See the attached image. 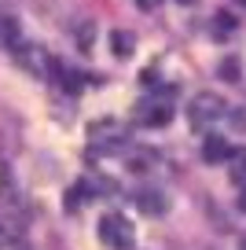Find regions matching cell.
I'll return each instance as SVG.
<instances>
[{
  "instance_id": "cell-1",
  "label": "cell",
  "mask_w": 246,
  "mask_h": 250,
  "mask_svg": "<svg viewBox=\"0 0 246 250\" xmlns=\"http://www.w3.org/2000/svg\"><path fill=\"white\" fill-rule=\"evenodd\" d=\"M187 118H191L195 129H213V125H221L224 118H228V103H224V96L217 92H199L191 103H187Z\"/></svg>"
},
{
  "instance_id": "cell-8",
  "label": "cell",
  "mask_w": 246,
  "mask_h": 250,
  "mask_svg": "<svg viewBox=\"0 0 246 250\" xmlns=\"http://www.w3.org/2000/svg\"><path fill=\"white\" fill-rule=\"evenodd\" d=\"M136 4H140V8H144V11H154V8H158V4H162V0H136Z\"/></svg>"
},
{
  "instance_id": "cell-4",
  "label": "cell",
  "mask_w": 246,
  "mask_h": 250,
  "mask_svg": "<svg viewBox=\"0 0 246 250\" xmlns=\"http://www.w3.org/2000/svg\"><path fill=\"white\" fill-rule=\"evenodd\" d=\"M15 59H19V66H26V70L33 74V78H48V74L55 70L52 55H48L44 48H19Z\"/></svg>"
},
{
  "instance_id": "cell-5",
  "label": "cell",
  "mask_w": 246,
  "mask_h": 250,
  "mask_svg": "<svg viewBox=\"0 0 246 250\" xmlns=\"http://www.w3.org/2000/svg\"><path fill=\"white\" fill-rule=\"evenodd\" d=\"M19 44V30L11 19H0V48H15Z\"/></svg>"
},
{
  "instance_id": "cell-6",
  "label": "cell",
  "mask_w": 246,
  "mask_h": 250,
  "mask_svg": "<svg viewBox=\"0 0 246 250\" xmlns=\"http://www.w3.org/2000/svg\"><path fill=\"white\" fill-rule=\"evenodd\" d=\"M206 158H228V144L221 136H209L206 140Z\"/></svg>"
},
{
  "instance_id": "cell-9",
  "label": "cell",
  "mask_w": 246,
  "mask_h": 250,
  "mask_svg": "<svg viewBox=\"0 0 246 250\" xmlns=\"http://www.w3.org/2000/svg\"><path fill=\"white\" fill-rule=\"evenodd\" d=\"M180 4H195V0H180Z\"/></svg>"
},
{
  "instance_id": "cell-2",
  "label": "cell",
  "mask_w": 246,
  "mask_h": 250,
  "mask_svg": "<svg viewBox=\"0 0 246 250\" xmlns=\"http://www.w3.org/2000/svg\"><path fill=\"white\" fill-rule=\"evenodd\" d=\"M96 235H100V243L110 247V250H132L136 247V232H132V221L125 217V213H103Z\"/></svg>"
},
{
  "instance_id": "cell-7",
  "label": "cell",
  "mask_w": 246,
  "mask_h": 250,
  "mask_svg": "<svg viewBox=\"0 0 246 250\" xmlns=\"http://www.w3.org/2000/svg\"><path fill=\"white\" fill-rule=\"evenodd\" d=\"M114 55H122V59L132 55V33H114Z\"/></svg>"
},
{
  "instance_id": "cell-3",
  "label": "cell",
  "mask_w": 246,
  "mask_h": 250,
  "mask_svg": "<svg viewBox=\"0 0 246 250\" xmlns=\"http://www.w3.org/2000/svg\"><path fill=\"white\" fill-rule=\"evenodd\" d=\"M136 122L147 125V129H162V125L173 122V103L165 96H147V100L136 103Z\"/></svg>"
}]
</instances>
